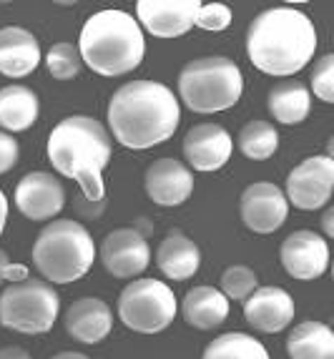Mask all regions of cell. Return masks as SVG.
Here are the masks:
<instances>
[{
	"label": "cell",
	"mask_w": 334,
	"mask_h": 359,
	"mask_svg": "<svg viewBox=\"0 0 334 359\" xmlns=\"http://www.w3.org/2000/svg\"><path fill=\"white\" fill-rule=\"evenodd\" d=\"M179 123V98L156 81H128L108 101V128L126 149L143 151L163 144Z\"/></svg>",
	"instance_id": "cell-1"
},
{
	"label": "cell",
	"mask_w": 334,
	"mask_h": 359,
	"mask_svg": "<svg viewBox=\"0 0 334 359\" xmlns=\"http://www.w3.org/2000/svg\"><path fill=\"white\" fill-rule=\"evenodd\" d=\"M316 28L309 15L297 8H267L249 23L246 53L262 73L294 76L314 58Z\"/></svg>",
	"instance_id": "cell-2"
},
{
	"label": "cell",
	"mask_w": 334,
	"mask_h": 359,
	"mask_svg": "<svg viewBox=\"0 0 334 359\" xmlns=\"http://www.w3.org/2000/svg\"><path fill=\"white\" fill-rule=\"evenodd\" d=\"M111 133L93 116H68L58 121L48 136V161L60 176L73 179L86 198L101 204L106 196L103 168L111 161Z\"/></svg>",
	"instance_id": "cell-3"
},
{
	"label": "cell",
	"mask_w": 334,
	"mask_h": 359,
	"mask_svg": "<svg viewBox=\"0 0 334 359\" xmlns=\"http://www.w3.org/2000/svg\"><path fill=\"white\" fill-rule=\"evenodd\" d=\"M81 60L98 76L116 78L141 66L146 53L143 30L123 11H101L86 20L78 38Z\"/></svg>",
	"instance_id": "cell-4"
},
{
	"label": "cell",
	"mask_w": 334,
	"mask_h": 359,
	"mask_svg": "<svg viewBox=\"0 0 334 359\" xmlns=\"http://www.w3.org/2000/svg\"><path fill=\"white\" fill-rule=\"evenodd\" d=\"M95 244L88 229L73 219H53L33 244V264L48 284H71L91 271Z\"/></svg>",
	"instance_id": "cell-5"
},
{
	"label": "cell",
	"mask_w": 334,
	"mask_h": 359,
	"mask_svg": "<svg viewBox=\"0 0 334 359\" xmlns=\"http://www.w3.org/2000/svg\"><path fill=\"white\" fill-rule=\"evenodd\" d=\"M244 90L241 71L227 55L189 60L179 73V98L194 114H219L236 106Z\"/></svg>",
	"instance_id": "cell-6"
},
{
	"label": "cell",
	"mask_w": 334,
	"mask_h": 359,
	"mask_svg": "<svg viewBox=\"0 0 334 359\" xmlns=\"http://www.w3.org/2000/svg\"><path fill=\"white\" fill-rule=\"evenodd\" d=\"M60 314V297L43 279L13 282L0 294V324L18 334H46Z\"/></svg>",
	"instance_id": "cell-7"
},
{
	"label": "cell",
	"mask_w": 334,
	"mask_h": 359,
	"mask_svg": "<svg viewBox=\"0 0 334 359\" xmlns=\"http://www.w3.org/2000/svg\"><path fill=\"white\" fill-rule=\"evenodd\" d=\"M119 319L138 334L163 332L176 317V297L171 287L159 279H133L119 294Z\"/></svg>",
	"instance_id": "cell-8"
},
{
	"label": "cell",
	"mask_w": 334,
	"mask_h": 359,
	"mask_svg": "<svg viewBox=\"0 0 334 359\" xmlns=\"http://www.w3.org/2000/svg\"><path fill=\"white\" fill-rule=\"evenodd\" d=\"M334 189V158L327 154L312 156L294 166L286 176V201L302 211H314L329 204Z\"/></svg>",
	"instance_id": "cell-9"
},
{
	"label": "cell",
	"mask_w": 334,
	"mask_h": 359,
	"mask_svg": "<svg viewBox=\"0 0 334 359\" xmlns=\"http://www.w3.org/2000/svg\"><path fill=\"white\" fill-rule=\"evenodd\" d=\"M101 264L116 279H131L151 264V246L138 229L121 226L108 233L101 244Z\"/></svg>",
	"instance_id": "cell-10"
},
{
	"label": "cell",
	"mask_w": 334,
	"mask_h": 359,
	"mask_svg": "<svg viewBox=\"0 0 334 359\" xmlns=\"http://www.w3.org/2000/svg\"><path fill=\"white\" fill-rule=\"evenodd\" d=\"M281 266L299 282H314L329 266V244L324 236L309 229H299L281 241Z\"/></svg>",
	"instance_id": "cell-11"
},
{
	"label": "cell",
	"mask_w": 334,
	"mask_h": 359,
	"mask_svg": "<svg viewBox=\"0 0 334 359\" xmlns=\"http://www.w3.org/2000/svg\"><path fill=\"white\" fill-rule=\"evenodd\" d=\"M239 214L244 226L254 233H272L286 222L289 201L276 184L257 181L246 186L239 198Z\"/></svg>",
	"instance_id": "cell-12"
},
{
	"label": "cell",
	"mask_w": 334,
	"mask_h": 359,
	"mask_svg": "<svg viewBox=\"0 0 334 359\" xmlns=\"http://www.w3.org/2000/svg\"><path fill=\"white\" fill-rule=\"evenodd\" d=\"M15 206L30 222H48L66 206V189L48 171H30L15 186Z\"/></svg>",
	"instance_id": "cell-13"
},
{
	"label": "cell",
	"mask_w": 334,
	"mask_h": 359,
	"mask_svg": "<svg viewBox=\"0 0 334 359\" xmlns=\"http://www.w3.org/2000/svg\"><path fill=\"white\" fill-rule=\"evenodd\" d=\"M199 0H138L136 15L156 38H179L194 28Z\"/></svg>",
	"instance_id": "cell-14"
},
{
	"label": "cell",
	"mask_w": 334,
	"mask_h": 359,
	"mask_svg": "<svg viewBox=\"0 0 334 359\" xmlns=\"http://www.w3.org/2000/svg\"><path fill=\"white\" fill-rule=\"evenodd\" d=\"M234 138L219 123H196L184 138V158L196 171H219L232 158Z\"/></svg>",
	"instance_id": "cell-15"
},
{
	"label": "cell",
	"mask_w": 334,
	"mask_h": 359,
	"mask_svg": "<svg viewBox=\"0 0 334 359\" xmlns=\"http://www.w3.org/2000/svg\"><path fill=\"white\" fill-rule=\"evenodd\" d=\"M244 317L257 332L276 334L294 322V299L281 287H257L244 299Z\"/></svg>",
	"instance_id": "cell-16"
},
{
	"label": "cell",
	"mask_w": 334,
	"mask_h": 359,
	"mask_svg": "<svg viewBox=\"0 0 334 359\" xmlns=\"http://www.w3.org/2000/svg\"><path fill=\"white\" fill-rule=\"evenodd\" d=\"M146 194L159 206H181L194 191V174L179 158H159L143 176Z\"/></svg>",
	"instance_id": "cell-17"
},
{
	"label": "cell",
	"mask_w": 334,
	"mask_h": 359,
	"mask_svg": "<svg viewBox=\"0 0 334 359\" xmlns=\"http://www.w3.org/2000/svg\"><path fill=\"white\" fill-rule=\"evenodd\" d=\"M63 324L73 339L84 341V344H98L106 339L114 327V311L103 299L81 297L66 309Z\"/></svg>",
	"instance_id": "cell-18"
},
{
	"label": "cell",
	"mask_w": 334,
	"mask_h": 359,
	"mask_svg": "<svg viewBox=\"0 0 334 359\" xmlns=\"http://www.w3.org/2000/svg\"><path fill=\"white\" fill-rule=\"evenodd\" d=\"M41 43L20 25L0 28V73L8 78H23L41 63Z\"/></svg>",
	"instance_id": "cell-19"
},
{
	"label": "cell",
	"mask_w": 334,
	"mask_h": 359,
	"mask_svg": "<svg viewBox=\"0 0 334 359\" xmlns=\"http://www.w3.org/2000/svg\"><path fill=\"white\" fill-rule=\"evenodd\" d=\"M156 266L173 282H186L201 266V252H199L196 241L189 239L179 229H173L156 249Z\"/></svg>",
	"instance_id": "cell-20"
},
{
	"label": "cell",
	"mask_w": 334,
	"mask_h": 359,
	"mask_svg": "<svg viewBox=\"0 0 334 359\" xmlns=\"http://www.w3.org/2000/svg\"><path fill=\"white\" fill-rule=\"evenodd\" d=\"M181 314L194 330H216L229 317V299L214 287H194L181 302Z\"/></svg>",
	"instance_id": "cell-21"
},
{
	"label": "cell",
	"mask_w": 334,
	"mask_h": 359,
	"mask_svg": "<svg viewBox=\"0 0 334 359\" xmlns=\"http://www.w3.org/2000/svg\"><path fill=\"white\" fill-rule=\"evenodd\" d=\"M38 114H41V101L33 88L20 83L0 88V128H6L8 133L28 131L38 121Z\"/></svg>",
	"instance_id": "cell-22"
},
{
	"label": "cell",
	"mask_w": 334,
	"mask_h": 359,
	"mask_svg": "<svg viewBox=\"0 0 334 359\" xmlns=\"http://www.w3.org/2000/svg\"><path fill=\"white\" fill-rule=\"evenodd\" d=\"M267 108L269 114L274 116V121H279V123H286V126L302 123L309 116V108H312L309 88L302 81H297V78L279 81V83L272 86V90H269Z\"/></svg>",
	"instance_id": "cell-23"
},
{
	"label": "cell",
	"mask_w": 334,
	"mask_h": 359,
	"mask_svg": "<svg viewBox=\"0 0 334 359\" xmlns=\"http://www.w3.org/2000/svg\"><path fill=\"white\" fill-rule=\"evenodd\" d=\"M289 359H334V332L324 322H302L286 337Z\"/></svg>",
	"instance_id": "cell-24"
},
{
	"label": "cell",
	"mask_w": 334,
	"mask_h": 359,
	"mask_svg": "<svg viewBox=\"0 0 334 359\" xmlns=\"http://www.w3.org/2000/svg\"><path fill=\"white\" fill-rule=\"evenodd\" d=\"M239 151L251 161H267L279 149V133L269 121H249L236 136Z\"/></svg>",
	"instance_id": "cell-25"
},
{
	"label": "cell",
	"mask_w": 334,
	"mask_h": 359,
	"mask_svg": "<svg viewBox=\"0 0 334 359\" xmlns=\"http://www.w3.org/2000/svg\"><path fill=\"white\" fill-rule=\"evenodd\" d=\"M201 359H269V352L254 337L244 332H229L209 341Z\"/></svg>",
	"instance_id": "cell-26"
},
{
	"label": "cell",
	"mask_w": 334,
	"mask_h": 359,
	"mask_svg": "<svg viewBox=\"0 0 334 359\" xmlns=\"http://www.w3.org/2000/svg\"><path fill=\"white\" fill-rule=\"evenodd\" d=\"M259 287L257 271L246 266V264H232L221 274V289L219 292L234 302H244L254 289Z\"/></svg>",
	"instance_id": "cell-27"
},
{
	"label": "cell",
	"mask_w": 334,
	"mask_h": 359,
	"mask_svg": "<svg viewBox=\"0 0 334 359\" xmlns=\"http://www.w3.org/2000/svg\"><path fill=\"white\" fill-rule=\"evenodd\" d=\"M46 66L55 81H73L81 73L84 60L73 43H55L46 53Z\"/></svg>",
	"instance_id": "cell-28"
},
{
	"label": "cell",
	"mask_w": 334,
	"mask_h": 359,
	"mask_svg": "<svg viewBox=\"0 0 334 359\" xmlns=\"http://www.w3.org/2000/svg\"><path fill=\"white\" fill-rule=\"evenodd\" d=\"M312 90L324 103H334V55L324 53L312 71Z\"/></svg>",
	"instance_id": "cell-29"
},
{
	"label": "cell",
	"mask_w": 334,
	"mask_h": 359,
	"mask_svg": "<svg viewBox=\"0 0 334 359\" xmlns=\"http://www.w3.org/2000/svg\"><path fill=\"white\" fill-rule=\"evenodd\" d=\"M194 25H199L201 30H211V33H219V30H227L232 25V11L221 3H209V6H199Z\"/></svg>",
	"instance_id": "cell-30"
},
{
	"label": "cell",
	"mask_w": 334,
	"mask_h": 359,
	"mask_svg": "<svg viewBox=\"0 0 334 359\" xmlns=\"http://www.w3.org/2000/svg\"><path fill=\"white\" fill-rule=\"evenodd\" d=\"M20 146L11 133L0 131V174H8L15 163H18Z\"/></svg>",
	"instance_id": "cell-31"
},
{
	"label": "cell",
	"mask_w": 334,
	"mask_h": 359,
	"mask_svg": "<svg viewBox=\"0 0 334 359\" xmlns=\"http://www.w3.org/2000/svg\"><path fill=\"white\" fill-rule=\"evenodd\" d=\"M23 279H28V266L25 264H11L8 254L0 249V284L23 282Z\"/></svg>",
	"instance_id": "cell-32"
},
{
	"label": "cell",
	"mask_w": 334,
	"mask_h": 359,
	"mask_svg": "<svg viewBox=\"0 0 334 359\" xmlns=\"http://www.w3.org/2000/svg\"><path fill=\"white\" fill-rule=\"evenodd\" d=\"M0 359H33L28 349L18 347V344H8V347H0Z\"/></svg>",
	"instance_id": "cell-33"
},
{
	"label": "cell",
	"mask_w": 334,
	"mask_h": 359,
	"mask_svg": "<svg viewBox=\"0 0 334 359\" xmlns=\"http://www.w3.org/2000/svg\"><path fill=\"white\" fill-rule=\"evenodd\" d=\"M322 229H324V236H327V239H332V236H334V209H332V206H327V209H324Z\"/></svg>",
	"instance_id": "cell-34"
},
{
	"label": "cell",
	"mask_w": 334,
	"mask_h": 359,
	"mask_svg": "<svg viewBox=\"0 0 334 359\" xmlns=\"http://www.w3.org/2000/svg\"><path fill=\"white\" fill-rule=\"evenodd\" d=\"M6 222H8V198H6V194L0 191V233L6 229Z\"/></svg>",
	"instance_id": "cell-35"
},
{
	"label": "cell",
	"mask_w": 334,
	"mask_h": 359,
	"mask_svg": "<svg viewBox=\"0 0 334 359\" xmlns=\"http://www.w3.org/2000/svg\"><path fill=\"white\" fill-rule=\"evenodd\" d=\"M51 359H91L88 354H84V352H58V354H53Z\"/></svg>",
	"instance_id": "cell-36"
}]
</instances>
